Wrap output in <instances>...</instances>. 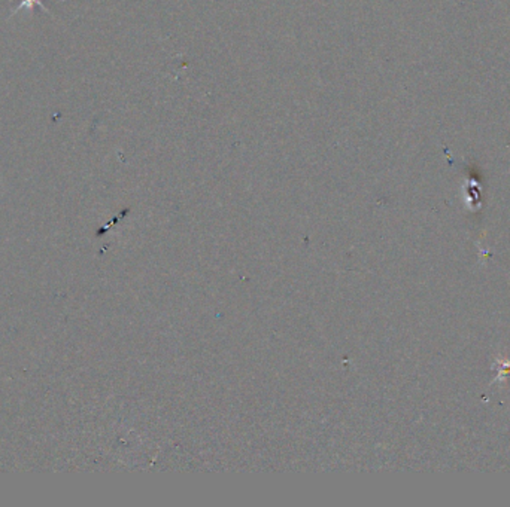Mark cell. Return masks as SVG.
Returning a JSON list of instances; mask_svg holds the SVG:
<instances>
[{"label":"cell","instance_id":"6da1fadb","mask_svg":"<svg viewBox=\"0 0 510 507\" xmlns=\"http://www.w3.org/2000/svg\"><path fill=\"white\" fill-rule=\"evenodd\" d=\"M35 5H38V6H40L45 12H47V13H50V9L47 8V6H45L43 4H42V0H20V5L17 6V8H15V11H13V13H17V12H20L21 9H24V8H27V9H30V11H32L33 8H35Z\"/></svg>","mask_w":510,"mask_h":507}]
</instances>
